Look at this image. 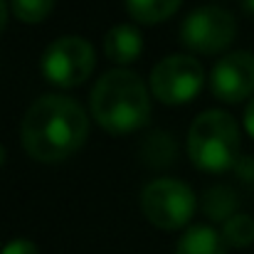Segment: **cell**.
I'll list each match as a JSON object with an SVG mask.
<instances>
[{
  "instance_id": "obj_1",
  "label": "cell",
  "mask_w": 254,
  "mask_h": 254,
  "mask_svg": "<svg viewBox=\"0 0 254 254\" xmlns=\"http://www.w3.org/2000/svg\"><path fill=\"white\" fill-rule=\"evenodd\" d=\"M89 136L84 106L64 94H45L27 109L20 141L30 158L40 163H60L74 156Z\"/></svg>"
},
{
  "instance_id": "obj_2",
  "label": "cell",
  "mask_w": 254,
  "mask_h": 254,
  "mask_svg": "<svg viewBox=\"0 0 254 254\" xmlns=\"http://www.w3.org/2000/svg\"><path fill=\"white\" fill-rule=\"evenodd\" d=\"M89 106L94 121L114 136L133 133L151 119V96L143 79L124 67L99 77L91 89Z\"/></svg>"
},
{
  "instance_id": "obj_3",
  "label": "cell",
  "mask_w": 254,
  "mask_h": 254,
  "mask_svg": "<svg viewBox=\"0 0 254 254\" xmlns=\"http://www.w3.org/2000/svg\"><path fill=\"white\" fill-rule=\"evenodd\" d=\"M188 156L205 173H222L240 161V126L232 114L207 109L195 116L188 131Z\"/></svg>"
},
{
  "instance_id": "obj_4",
  "label": "cell",
  "mask_w": 254,
  "mask_h": 254,
  "mask_svg": "<svg viewBox=\"0 0 254 254\" xmlns=\"http://www.w3.org/2000/svg\"><path fill=\"white\" fill-rule=\"evenodd\" d=\"M197 197L192 188L178 178H156L141 192V210L158 230H180L195 215Z\"/></svg>"
},
{
  "instance_id": "obj_5",
  "label": "cell",
  "mask_w": 254,
  "mask_h": 254,
  "mask_svg": "<svg viewBox=\"0 0 254 254\" xmlns=\"http://www.w3.org/2000/svg\"><path fill=\"white\" fill-rule=\"evenodd\" d=\"M94 64H96V55L91 42L77 35H64L52 40L40 60L42 77L52 86H62V89L84 84L94 72Z\"/></svg>"
},
{
  "instance_id": "obj_6",
  "label": "cell",
  "mask_w": 254,
  "mask_h": 254,
  "mask_svg": "<svg viewBox=\"0 0 254 254\" xmlns=\"http://www.w3.org/2000/svg\"><path fill=\"white\" fill-rule=\"evenodd\" d=\"M237 35L235 15L225 7L205 5L192 10L180 25V40L188 50L200 55H217L232 45Z\"/></svg>"
},
{
  "instance_id": "obj_7",
  "label": "cell",
  "mask_w": 254,
  "mask_h": 254,
  "mask_svg": "<svg viewBox=\"0 0 254 254\" xmlns=\"http://www.w3.org/2000/svg\"><path fill=\"white\" fill-rule=\"evenodd\" d=\"M202 84H205V69L190 55H170L161 60L151 72L153 96L168 106H178L195 99Z\"/></svg>"
},
{
  "instance_id": "obj_8",
  "label": "cell",
  "mask_w": 254,
  "mask_h": 254,
  "mask_svg": "<svg viewBox=\"0 0 254 254\" xmlns=\"http://www.w3.org/2000/svg\"><path fill=\"white\" fill-rule=\"evenodd\" d=\"M210 89L217 99L237 104L254 94V55L237 50L225 55L210 74Z\"/></svg>"
},
{
  "instance_id": "obj_9",
  "label": "cell",
  "mask_w": 254,
  "mask_h": 254,
  "mask_svg": "<svg viewBox=\"0 0 254 254\" xmlns=\"http://www.w3.org/2000/svg\"><path fill=\"white\" fill-rule=\"evenodd\" d=\"M104 52L114 64H131L143 52V35L136 25H114L104 35Z\"/></svg>"
},
{
  "instance_id": "obj_10",
  "label": "cell",
  "mask_w": 254,
  "mask_h": 254,
  "mask_svg": "<svg viewBox=\"0 0 254 254\" xmlns=\"http://www.w3.org/2000/svg\"><path fill=\"white\" fill-rule=\"evenodd\" d=\"M225 247L227 245L222 240V232L207 225H195L183 232V237L178 240L175 254H227Z\"/></svg>"
},
{
  "instance_id": "obj_11",
  "label": "cell",
  "mask_w": 254,
  "mask_h": 254,
  "mask_svg": "<svg viewBox=\"0 0 254 254\" xmlns=\"http://www.w3.org/2000/svg\"><path fill=\"white\" fill-rule=\"evenodd\" d=\"M183 0H126L128 15L141 25H156L178 12Z\"/></svg>"
},
{
  "instance_id": "obj_12",
  "label": "cell",
  "mask_w": 254,
  "mask_h": 254,
  "mask_svg": "<svg viewBox=\"0 0 254 254\" xmlns=\"http://www.w3.org/2000/svg\"><path fill=\"white\" fill-rule=\"evenodd\" d=\"M202 210L215 222H227L232 215H237V192L230 185H212L202 195Z\"/></svg>"
},
{
  "instance_id": "obj_13",
  "label": "cell",
  "mask_w": 254,
  "mask_h": 254,
  "mask_svg": "<svg viewBox=\"0 0 254 254\" xmlns=\"http://www.w3.org/2000/svg\"><path fill=\"white\" fill-rule=\"evenodd\" d=\"M141 158L146 161V166L151 168H166L175 158V141L166 131H153L143 146H141Z\"/></svg>"
},
{
  "instance_id": "obj_14",
  "label": "cell",
  "mask_w": 254,
  "mask_h": 254,
  "mask_svg": "<svg viewBox=\"0 0 254 254\" xmlns=\"http://www.w3.org/2000/svg\"><path fill=\"white\" fill-rule=\"evenodd\" d=\"M222 240L227 247H250L254 242V217L237 212L222 225Z\"/></svg>"
},
{
  "instance_id": "obj_15",
  "label": "cell",
  "mask_w": 254,
  "mask_h": 254,
  "mask_svg": "<svg viewBox=\"0 0 254 254\" xmlns=\"http://www.w3.org/2000/svg\"><path fill=\"white\" fill-rule=\"evenodd\" d=\"M55 0H10V7L22 22H40L50 15Z\"/></svg>"
},
{
  "instance_id": "obj_16",
  "label": "cell",
  "mask_w": 254,
  "mask_h": 254,
  "mask_svg": "<svg viewBox=\"0 0 254 254\" xmlns=\"http://www.w3.org/2000/svg\"><path fill=\"white\" fill-rule=\"evenodd\" d=\"M0 254H40L37 250V245L32 242V240H27V237H17V240H10Z\"/></svg>"
},
{
  "instance_id": "obj_17",
  "label": "cell",
  "mask_w": 254,
  "mask_h": 254,
  "mask_svg": "<svg viewBox=\"0 0 254 254\" xmlns=\"http://www.w3.org/2000/svg\"><path fill=\"white\" fill-rule=\"evenodd\" d=\"M235 170H237V175L240 178H245V180H254V158H240L237 161V166H235Z\"/></svg>"
},
{
  "instance_id": "obj_18",
  "label": "cell",
  "mask_w": 254,
  "mask_h": 254,
  "mask_svg": "<svg viewBox=\"0 0 254 254\" xmlns=\"http://www.w3.org/2000/svg\"><path fill=\"white\" fill-rule=\"evenodd\" d=\"M245 128H247V133L254 138V99L247 104V109H245Z\"/></svg>"
},
{
  "instance_id": "obj_19",
  "label": "cell",
  "mask_w": 254,
  "mask_h": 254,
  "mask_svg": "<svg viewBox=\"0 0 254 254\" xmlns=\"http://www.w3.org/2000/svg\"><path fill=\"white\" fill-rule=\"evenodd\" d=\"M5 25H7V2L0 0V32L5 30Z\"/></svg>"
},
{
  "instance_id": "obj_20",
  "label": "cell",
  "mask_w": 254,
  "mask_h": 254,
  "mask_svg": "<svg viewBox=\"0 0 254 254\" xmlns=\"http://www.w3.org/2000/svg\"><path fill=\"white\" fill-rule=\"evenodd\" d=\"M242 5H245V10H247V12H252L254 15V0H242Z\"/></svg>"
},
{
  "instance_id": "obj_21",
  "label": "cell",
  "mask_w": 254,
  "mask_h": 254,
  "mask_svg": "<svg viewBox=\"0 0 254 254\" xmlns=\"http://www.w3.org/2000/svg\"><path fill=\"white\" fill-rule=\"evenodd\" d=\"M2 163H5V148L0 146V166H2Z\"/></svg>"
}]
</instances>
